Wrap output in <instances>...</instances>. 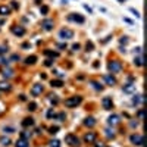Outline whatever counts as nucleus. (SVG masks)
Masks as SVG:
<instances>
[{
  "mask_svg": "<svg viewBox=\"0 0 147 147\" xmlns=\"http://www.w3.org/2000/svg\"><path fill=\"white\" fill-rule=\"evenodd\" d=\"M131 12H132V13H135V16H137V18H140V13H138L135 9H131Z\"/></svg>",
  "mask_w": 147,
  "mask_h": 147,
  "instance_id": "nucleus-48",
  "label": "nucleus"
},
{
  "mask_svg": "<svg viewBox=\"0 0 147 147\" xmlns=\"http://www.w3.org/2000/svg\"><path fill=\"white\" fill-rule=\"evenodd\" d=\"M59 49H66V43H60V44H57Z\"/></svg>",
  "mask_w": 147,
  "mask_h": 147,
  "instance_id": "nucleus-45",
  "label": "nucleus"
},
{
  "mask_svg": "<svg viewBox=\"0 0 147 147\" xmlns=\"http://www.w3.org/2000/svg\"><path fill=\"white\" fill-rule=\"evenodd\" d=\"M57 119H60V121H63V119H65V113H63V112H62V113H59V115H57Z\"/></svg>",
  "mask_w": 147,
  "mask_h": 147,
  "instance_id": "nucleus-44",
  "label": "nucleus"
},
{
  "mask_svg": "<svg viewBox=\"0 0 147 147\" xmlns=\"http://www.w3.org/2000/svg\"><path fill=\"white\" fill-rule=\"evenodd\" d=\"M12 32L15 34V36H18V37H22L24 34H25V28H24V27H18V25H15V27H12Z\"/></svg>",
  "mask_w": 147,
  "mask_h": 147,
  "instance_id": "nucleus-13",
  "label": "nucleus"
},
{
  "mask_svg": "<svg viewBox=\"0 0 147 147\" xmlns=\"http://www.w3.org/2000/svg\"><path fill=\"white\" fill-rule=\"evenodd\" d=\"M103 81H105L107 85H115L116 84V78H115V76H112L110 74L103 75Z\"/></svg>",
  "mask_w": 147,
  "mask_h": 147,
  "instance_id": "nucleus-12",
  "label": "nucleus"
},
{
  "mask_svg": "<svg viewBox=\"0 0 147 147\" xmlns=\"http://www.w3.org/2000/svg\"><path fill=\"white\" fill-rule=\"evenodd\" d=\"M107 69L112 74H118V72H121V69H122V65H121V62H118V60H110L107 63Z\"/></svg>",
  "mask_w": 147,
  "mask_h": 147,
  "instance_id": "nucleus-2",
  "label": "nucleus"
},
{
  "mask_svg": "<svg viewBox=\"0 0 147 147\" xmlns=\"http://www.w3.org/2000/svg\"><path fill=\"white\" fill-rule=\"evenodd\" d=\"M122 91H124V93H127V94H131V93H134V91H135V84L129 82V84L124 85V87H122Z\"/></svg>",
  "mask_w": 147,
  "mask_h": 147,
  "instance_id": "nucleus-14",
  "label": "nucleus"
},
{
  "mask_svg": "<svg viewBox=\"0 0 147 147\" xmlns=\"http://www.w3.org/2000/svg\"><path fill=\"white\" fill-rule=\"evenodd\" d=\"M28 110H30V112L37 110V103H36V102H31V103H28Z\"/></svg>",
  "mask_w": 147,
  "mask_h": 147,
  "instance_id": "nucleus-30",
  "label": "nucleus"
},
{
  "mask_svg": "<svg viewBox=\"0 0 147 147\" xmlns=\"http://www.w3.org/2000/svg\"><path fill=\"white\" fill-rule=\"evenodd\" d=\"M134 53H137V55H141V47H137V49L134 50Z\"/></svg>",
  "mask_w": 147,
  "mask_h": 147,
  "instance_id": "nucleus-47",
  "label": "nucleus"
},
{
  "mask_svg": "<svg viewBox=\"0 0 147 147\" xmlns=\"http://www.w3.org/2000/svg\"><path fill=\"white\" fill-rule=\"evenodd\" d=\"M11 90H12L11 82H7V81H0V91H11Z\"/></svg>",
  "mask_w": 147,
  "mask_h": 147,
  "instance_id": "nucleus-16",
  "label": "nucleus"
},
{
  "mask_svg": "<svg viewBox=\"0 0 147 147\" xmlns=\"http://www.w3.org/2000/svg\"><path fill=\"white\" fill-rule=\"evenodd\" d=\"M68 21H71V22H78V24H84V16H81L80 13H71L68 16Z\"/></svg>",
  "mask_w": 147,
  "mask_h": 147,
  "instance_id": "nucleus-6",
  "label": "nucleus"
},
{
  "mask_svg": "<svg viewBox=\"0 0 147 147\" xmlns=\"http://www.w3.org/2000/svg\"><path fill=\"white\" fill-rule=\"evenodd\" d=\"M15 147H30V143H28V140H25V138H19V140L15 143Z\"/></svg>",
  "mask_w": 147,
  "mask_h": 147,
  "instance_id": "nucleus-17",
  "label": "nucleus"
},
{
  "mask_svg": "<svg viewBox=\"0 0 147 147\" xmlns=\"http://www.w3.org/2000/svg\"><path fill=\"white\" fill-rule=\"evenodd\" d=\"M32 125H34V119L32 118H25L22 121V127L24 128H28V127H32Z\"/></svg>",
  "mask_w": 147,
  "mask_h": 147,
  "instance_id": "nucleus-20",
  "label": "nucleus"
},
{
  "mask_svg": "<svg viewBox=\"0 0 147 147\" xmlns=\"http://www.w3.org/2000/svg\"><path fill=\"white\" fill-rule=\"evenodd\" d=\"M12 141H11V138L9 137H6V135H3V137H0V144H2L3 147H7Z\"/></svg>",
  "mask_w": 147,
  "mask_h": 147,
  "instance_id": "nucleus-21",
  "label": "nucleus"
},
{
  "mask_svg": "<svg viewBox=\"0 0 147 147\" xmlns=\"http://www.w3.org/2000/svg\"><path fill=\"white\" fill-rule=\"evenodd\" d=\"M129 125H131V127L134 128V127H137V125H138V122H134V121H132V122H131V124H129Z\"/></svg>",
  "mask_w": 147,
  "mask_h": 147,
  "instance_id": "nucleus-50",
  "label": "nucleus"
},
{
  "mask_svg": "<svg viewBox=\"0 0 147 147\" xmlns=\"http://www.w3.org/2000/svg\"><path fill=\"white\" fill-rule=\"evenodd\" d=\"M11 6L13 7V9H18V7H19V5L16 3V2H12V5H11Z\"/></svg>",
  "mask_w": 147,
  "mask_h": 147,
  "instance_id": "nucleus-46",
  "label": "nucleus"
},
{
  "mask_svg": "<svg viewBox=\"0 0 147 147\" xmlns=\"http://www.w3.org/2000/svg\"><path fill=\"white\" fill-rule=\"evenodd\" d=\"M44 55L49 56V57H51V59L59 57V53H57V51H53V50H44Z\"/></svg>",
  "mask_w": 147,
  "mask_h": 147,
  "instance_id": "nucleus-23",
  "label": "nucleus"
},
{
  "mask_svg": "<svg viewBox=\"0 0 147 147\" xmlns=\"http://www.w3.org/2000/svg\"><path fill=\"white\" fill-rule=\"evenodd\" d=\"M102 105H103V109L110 110L112 107H113V102H112V99H110V97H103Z\"/></svg>",
  "mask_w": 147,
  "mask_h": 147,
  "instance_id": "nucleus-10",
  "label": "nucleus"
},
{
  "mask_svg": "<svg viewBox=\"0 0 147 147\" xmlns=\"http://www.w3.org/2000/svg\"><path fill=\"white\" fill-rule=\"evenodd\" d=\"M43 93V85L41 84H34L32 88H31V94L32 96H40Z\"/></svg>",
  "mask_w": 147,
  "mask_h": 147,
  "instance_id": "nucleus-11",
  "label": "nucleus"
},
{
  "mask_svg": "<svg viewBox=\"0 0 147 147\" xmlns=\"http://www.w3.org/2000/svg\"><path fill=\"white\" fill-rule=\"evenodd\" d=\"M141 103H144L143 94H137V96L132 97V105H141Z\"/></svg>",
  "mask_w": 147,
  "mask_h": 147,
  "instance_id": "nucleus-18",
  "label": "nucleus"
},
{
  "mask_svg": "<svg viewBox=\"0 0 147 147\" xmlns=\"http://www.w3.org/2000/svg\"><path fill=\"white\" fill-rule=\"evenodd\" d=\"M91 85H93V88L97 90V91L103 90V85H100V82H97V81H91Z\"/></svg>",
  "mask_w": 147,
  "mask_h": 147,
  "instance_id": "nucleus-28",
  "label": "nucleus"
},
{
  "mask_svg": "<svg viewBox=\"0 0 147 147\" xmlns=\"http://www.w3.org/2000/svg\"><path fill=\"white\" fill-rule=\"evenodd\" d=\"M96 138H97V134L91 131V132H87V134L84 135V141L88 143V144L90 143H96Z\"/></svg>",
  "mask_w": 147,
  "mask_h": 147,
  "instance_id": "nucleus-9",
  "label": "nucleus"
},
{
  "mask_svg": "<svg viewBox=\"0 0 147 147\" xmlns=\"http://www.w3.org/2000/svg\"><path fill=\"white\" fill-rule=\"evenodd\" d=\"M9 62H11V60L7 59V57H5V55L0 56V65H2V66H7V65H9Z\"/></svg>",
  "mask_w": 147,
  "mask_h": 147,
  "instance_id": "nucleus-27",
  "label": "nucleus"
},
{
  "mask_svg": "<svg viewBox=\"0 0 147 147\" xmlns=\"http://www.w3.org/2000/svg\"><path fill=\"white\" fill-rule=\"evenodd\" d=\"M11 60H19V56H18V55H13Z\"/></svg>",
  "mask_w": 147,
  "mask_h": 147,
  "instance_id": "nucleus-49",
  "label": "nucleus"
},
{
  "mask_svg": "<svg viewBox=\"0 0 147 147\" xmlns=\"http://www.w3.org/2000/svg\"><path fill=\"white\" fill-rule=\"evenodd\" d=\"M80 47H81V46L78 44V43H76V44H74V46H72V50H74V51H76V50H80Z\"/></svg>",
  "mask_w": 147,
  "mask_h": 147,
  "instance_id": "nucleus-43",
  "label": "nucleus"
},
{
  "mask_svg": "<svg viewBox=\"0 0 147 147\" xmlns=\"http://www.w3.org/2000/svg\"><path fill=\"white\" fill-rule=\"evenodd\" d=\"M134 63H135L137 66H143V56H141V55H138V56L134 59Z\"/></svg>",
  "mask_w": 147,
  "mask_h": 147,
  "instance_id": "nucleus-29",
  "label": "nucleus"
},
{
  "mask_svg": "<svg viewBox=\"0 0 147 147\" xmlns=\"http://www.w3.org/2000/svg\"><path fill=\"white\" fill-rule=\"evenodd\" d=\"M40 12H41L43 15H46V13L49 12V7H47V6H41V9H40Z\"/></svg>",
  "mask_w": 147,
  "mask_h": 147,
  "instance_id": "nucleus-38",
  "label": "nucleus"
},
{
  "mask_svg": "<svg viewBox=\"0 0 147 147\" xmlns=\"http://www.w3.org/2000/svg\"><path fill=\"white\" fill-rule=\"evenodd\" d=\"M85 49H87V51H91V50L94 49V44H93L91 41H88L87 44H85Z\"/></svg>",
  "mask_w": 147,
  "mask_h": 147,
  "instance_id": "nucleus-35",
  "label": "nucleus"
},
{
  "mask_svg": "<svg viewBox=\"0 0 147 147\" xmlns=\"http://www.w3.org/2000/svg\"><path fill=\"white\" fill-rule=\"evenodd\" d=\"M143 116H144V110H143V109H140V110H138V119L141 121V119H143Z\"/></svg>",
  "mask_w": 147,
  "mask_h": 147,
  "instance_id": "nucleus-40",
  "label": "nucleus"
},
{
  "mask_svg": "<svg viewBox=\"0 0 147 147\" xmlns=\"http://www.w3.org/2000/svg\"><path fill=\"white\" fill-rule=\"evenodd\" d=\"M105 135H106L107 138H115V129L112 128V127H107V128L105 129Z\"/></svg>",
  "mask_w": 147,
  "mask_h": 147,
  "instance_id": "nucleus-19",
  "label": "nucleus"
},
{
  "mask_svg": "<svg viewBox=\"0 0 147 147\" xmlns=\"http://www.w3.org/2000/svg\"><path fill=\"white\" fill-rule=\"evenodd\" d=\"M11 13V7L9 6H0V15L2 16H6Z\"/></svg>",
  "mask_w": 147,
  "mask_h": 147,
  "instance_id": "nucleus-24",
  "label": "nucleus"
},
{
  "mask_svg": "<svg viewBox=\"0 0 147 147\" xmlns=\"http://www.w3.org/2000/svg\"><path fill=\"white\" fill-rule=\"evenodd\" d=\"M96 147H105V144L103 143H96Z\"/></svg>",
  "mask_w": 147,
  "mask_h": 147,
  "instance_id": "nucleus-51",
  "label": "nucleus"
},
{
  "mask_svg": "<svg viewBox=\"0 0 147 147\" xmlns=\"http://www.w3.org/2000/svg\"><path fill=\"white\" fill-rule=\"evenodd\" d=\"M65 141H66V144H69V146H76V147L80 146V140H78V137L74 135V134H68V135L65 137Z\"/></svg>",
  "mask_w": 147,
  "mask_h": 147,
  "instance_id": "nucleus-4",
  "label": "nucleus"
},
{
  "mask_svg": "<svg viewBox=\"0 0 147 147\" xmlns=\"http://www.w3.org/2000/svg\"><path fill=\"white\" fill-rule=\"evenodd\" d=\"M50 102L51 103H53V105H57V103H59V99H57V96H56V94H50Z\"/></svg>",
  "mask_w": 147,
  "mask_h": 147,
  "instance_id": "nucleus-31",
  "label": "nucleus"
},
{
  "mask_svg": "<svg viewBox=\"0 0 147 147\" xmlns=\"http://www.w3.org/2000/svg\"><path fill=\"white\" fill-rule=\"evenodd\" d=\"M49 131H50V134H56V132L59 131V127H56V125H55V127H50Z\"/></svg>",
  "mask_w": 147,
  "mask_h": 147,
  "instance_id": "nucleus-34",
  "label": "nucleus"
},
{
  "mask_svg": "<svg viewBox=\"0 0 147 147\" xmlns=\"http://www.w3.org/2000/svg\"><path fill=\"white\" fill-rule=\"evenodd\" d=\"M50 85H51V87L59 88V87H62V85H63V81H62V80H51Z\"/></svg>",
  "mask_w": 147,
  "mask_h": 147,
  "instance_id": "nucleus-26",
  "label": "nucleus"
},
{
  "mask_svg": "<svg viewBox=\"0 0 147 147\" xmlns=\"http://www.w3.org/2000/svg\"><path fill=\"white\" fill-rule=\"evenodd\" d=\"M53 25H55L53 19H44L41 22V27H43L44 31H51V30H53Z\"/></svg>",
  "mask_w": 147,
  "mask_h": 147,
  "instance_id": "nucleus-8",
  "label": "nucleus"
},
{
  "mask_svg": "<svg viewBox=\"0 0 147 147\" xmlns=\"http://www.w3.org/2000/svg\"><path fill=\"white\" fill-rule=\"evenodd\" d=\"M6 53H7V49H6V47H0V56L6 55Z\"/></svg>",
  "mask_w": 147,
  "mask_h": 147,
  "instance_id": "nucleus-42",
  "label": "nucleus"
},
{
  "mask_svg": "<svg viewBox=\"0 0 147 147\" xmlns=\"http://www.w3.org/2000/svg\"><path fill=\"white\" fill-rule=\"evenodd\" d=\"M41 131H43V128H37V131H36V132H37V134H41Z\"/></svg>",
  "mask_w": 147,
  "mask_h": 147,
  "instance_id": "nucleus-52",
  "label": "nucleus"
},
{
  "mask_svg": "<svg viewBox=\"0 0 147 147\" xmlns=\"http://www.w3.org/2000/svg\"><path fill=\"white\" fill-rule=\"evenodd\" d=\"M119 122H121V116L116 115V113L110 115V116L107 118V124H109V127H115V125H118Z\"/></svg>",
  "mask_w": 147,
  "mask_h": 147,
  "instance_id": "nucleus-7",
  "label": "nucleus"
},
{
  "mask_svg": "<svg viewBox=\"0 0 147 147\" xmlns=\"http://www.w3.org/2000/svg\"><path fill=\"white\" fill-rule=\"evenodd\" d=\"M2 75L5 76V78H12V76H13V71H12V69H9V68H6V69H3Z\"/></svg>",
  "mask_w": 147,
  "mask_h": 147,
  "instance_id": "nucleus-25",
  "label": "nucleus"
},
{
  "mask_svg": "<svg viewBox=\"0 0 147 147\" xmlns=\"http://www.w3.org/2000/svg\"><path fill=\"white\" fill-rule=\"evenodd\" d=\"M30 137H31V132H30V131H24V132H21V138H25V140H28Z\"/></svg>",
  "mask_w": 147,
  "mask_h": 147,
  "instance_id": "nucleus-32",
  "label": "nucleus"
},
{
  "mask_svg": "<svg viewBox=\"0 0 147 147\" xmlns=\"http://www.w3.org/2000/svg\"><path fill=\"white\" fill-rule=\"evenodd\" d=\"M84 125L88 127V128H93L94 125H96V119H94L93 116H87L84 119Z\"/></svg>",
  "mask_w": 147,
  "mask_h": 147,
  "instance_id": "nucleus-15",
  "label": "nucleus"
},
{
  "mask_svg": "<svg viewBox=\"0 0 147 147\" xmlns=\"http://www.w3.org/2000/svg\"><path fill=\"white\" fill-rule=\"evenodd\" d=\"M37 62V56L36 55H31V56H28L27 59H25V63L27 65H34Z\"/></svg>",
  "mask_w": 147,
  "mask_h": 147,
  "instance_id": "nucleus-22",
  "label": "nucleus"
},
{
  "mask_svg": "<svg viewBox=\"0 0 147 147\" xmlns=\"http://www.w3.org/2000/svg\"><path fill=\"white\" fill-rule=\"evenodd\" d=\"M44 65L46 66H51V65H53V59H47L46 62H44Z\"/></svg>",
  "mask_w": 147,
  "mask_h": 147,
  "instance_id": "nucleus-41",
  "label": "nucleus"
},
{
  "mask_svg": "<svg viewBox=\"0 0 147 147\" xmlns=\"http://www.w3.org/2000/svg\"><path fill=\"white\" fill-rule=\"evenodd\" d=\"M129 141H131L134 146H138V147H141L143 143H144V137L141 134H132L131 137H129Z\"/></svg>",
  "mask_w": 147,
  "mask_h": 147,
  "instance_id": "nucleus-3",
  "label": "nucleus"
},
{
  "mask_svg": "<svg viewBox=\"0 0 147 147\" xmlns=\"http://www.w3.org/2000/svg\"><path fill=\"white\" fill-rule=\"evenodd\" d=\"M128 41H129V40H128V37H122V38L119 40V43H121V44H127Z\"/></svg>",
  "mask_w": 147,
  "mask_h": 147,
  "instance_id": "nucleus-39",
  "label": "nucleus"
},
{
  "mask_svg": "<svg viewBox=\"0 0 147 147\" xmlns=\"http://www.w3.org/2000/svg\"><path fill=\"white\" fill-rule=\"evenodd\" d=\"M50 147H60V141L59 140H51L50 141Z\"/></svg>",
  "mask_w": 147,
  "mask_h": 147,
  "instance_id": "nucleus-33",
  "label": "nucleus"
},
{
  "mask_svg": "<svg viewBox=\"0 0 147 147\" xmlns=\"http://www.w3.org/2000/svg\"><path fill=\"white\" fill-rule=\"evenodd\" d=\"M81 102H82L81 96H74V97H69V99L65 100V106H68V107H76L78 105H81Z\"/></svg>",
  "mask_w": 147,
  "mask_h": 147,
  "instance_id": "nucleus-1",
  "label": "nucleus"
},
{
  "mask_svg": "<svg viewBox=\"0 0 147 147\" xmlns=\"http://www.w3.org/2000/svg\"><path fill=\"white\" fill-rule=\"evenodd\" d=\"M3 131L11 134V132H15V128H12V127H5V128H3Z\"/></svg>",
  "mask_w": 147,
  "mask_h": 147,
  "instance_id": "nucleus-36",
  "label": "nucleus"
},
{
  "mask_svg": "<svg viewBox=\"0 0 147 147\" xmlns=\"http://www.w3.org/2000/svg\"><path fill=\"white\" fill-rule=\"evenodd\" d=\"M59 37L62 40H69V38L74 37V31L69 30V28H63V30L59 31Z\"/></svg>",
  "mask_w": 147,
  "mask_h": 147,
  "instance_id": "nucleus-5",
  "label": "nucleus"
},
{
  "mask_svg": "<svg viewBox=\"0 0 147 147\" xmlns=\"http://www.w3.org/2000/svg\"><path fill=\"white\" fill-rule=\"evenodd\" d=\"M47 118H56V113H55L53 109H50V110L47 112Z\"/></svg>",
  "mask_w": 147,
  "mask_h": 147,
  "instance_id": "nucleus-37",
  "label": "nucleus"
}]
</instances>
